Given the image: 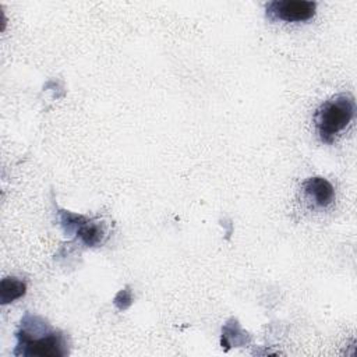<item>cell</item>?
Wrapping results in <instances>:
<instances>
[{
  "label": "cell",
  "instance_id": "cell-5",
  "mask_svg": "<svg viewBox=\"0 0 357 357\" xmlns=\"http://www.w3.org/2000/svg\"><path fill=\"white\" fill-rule=\"evenodd\" d=\"M26 293V284L24 280L14 278V276H7L1 279L0 283V304L6 305L8 303H13Z\"/></svg>",
  "mask_w": 357,
  "mask_h": 357
},
{
  "label": "cell",
  "instance_id": "cell-4",
  "mask_svg": "<svg viewBox=\"0 0 357 357\" xmlns=\"http://www.w3.org/2000/svg\"><path fill=\"white\" fill-rule=\"evenodd\" d=\"M303 190L305 197L318 208H326L335 199L333 185L321 176L307 178L303 183Z\"/></svg>",
  "mask_w": 357,
  "mask_h": 357
},
{
  "label": "cell",
  "instance_id": "cell-7",
  "mask_svg": "<svg viewBox=\"0 0 357 357\" xmlns=\"http://www.w3.org/2000/svg\"><path fill=\"white\" fill-rule=\"evenodd\" d=\"M88 218L84 215L71 213L68 211H60V223L64 227L66 233L70 234L73 231H77V229Z\"/></svg>",
  "mask_w": 357,
  "mask_h": 357
},
{
  "label": "cell",
  "instance_id": "cell-6",
  "mask_svg": "<svg viewBox=\"0 0 357 357\" xmlns=\"http://www.w3.org/2000/svg\"><path fill=\"white\" fill-rule=\"evenodd\" d=\"M77 237L88 247H96L100 245L105 240V229L102 225L92 222L86 219L78 229H77Z\"/></svg>",
  "mask_w": 357,
  "mask_h": 357
},
{
  "label": "cell",
  "instance_id": "cell-3",
  "mask_svg": "<svg viewBox=\"0 0 357 357\" xmlns=\"http://www.w3.org/2000/svg\"><path fill=\"white\" fill-rule=\"evenodd\" d=\"M317 3L307 0H273L266 4V15L286 22L308 21L315 15Z\"/></svg>",
  "mask_w": 357,
  "mask_h": 357
},
{
  "label": "cell",
  "instance_id": "cell-2",
  "mask_svg": "<svg viewBox=\"0 0 357 357\" xmlns=\"http://www.w3.org/2000/svg\"><path fill=\"white\" fill-rule=\"evenodd\" d=\"M356 102L350 93H337L325 100L315 112L314 123L319 139L333 144L336 135L343 131L354 117Z\"/></svg>",
  "mask_w": 357,
  "mask_h": 357
},
{
  "label": "cell",
  "instance_id": "cell-8",
  "mask_svg": "<svg viewBox=\"0 0 357 357\" xmlns=\"http://www.w3.org/2000/svg\"><path fill=\"white\" fill-rule=\"evenodd\" d=\"M113 303H114V305H116L120 311L127 310V308L132 304V293H131L130 287L121 289V290L114 296Z\"/></svg>",
  "mask_w": 357,
  "mask_h": 357
},
{
  "label": "cell",
  "instance_id": "cell-1",
  "mask_svg": "<svg viewBox=\"0 0 357 357\" xmlns=\"http://www.w3.org/2000/svg\"><path fill=\"white\" fill-rule=\"evenodd\" d=\"M15 336V356L61 357L67 354L64 335L60 331H53L40 317L25 314Z\"/></svg>",
  "mask_w": 357,
  "mask_h": 357
}]
</instances>
